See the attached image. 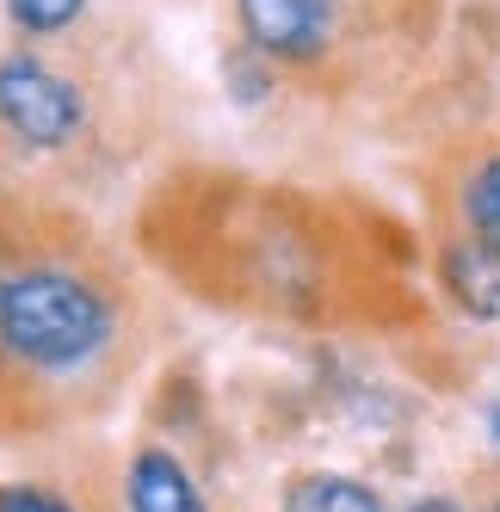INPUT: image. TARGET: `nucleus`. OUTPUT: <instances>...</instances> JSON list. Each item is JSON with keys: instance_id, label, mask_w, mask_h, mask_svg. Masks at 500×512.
Segmentation results:
<instances>
[{"instance_id": "f257e3e1", "label": "nucleus", "mask_w": 500, "mask_h": 512, "mask_svg": "<svg viewBox=\"0 0 500 512\" xmlns=\"http://www.w3.org/2000/svg\"><path fill=\"white\" fill-rule=\"evenodd\" d=\"M112 340V303L62 266L0 272V352L31 371H81Z\"/></svg>"}, {"instance_id": "f03ea898", "label": "nucleus", "mask_w": 500, "mask_h": 512, "mask_svg": "<svg viewBox=\"0 0 500 512\" xmlns=\"http://www.w3.org/2000/svg\"><path fill=\"white\" fill-rule=\"evenodd\" d=\"M81 118H87L81 87L68 75H56L50 62H38V56L0 62V124L13 136L38 142V149H62V142L81 130Z\"/></svg>"}, {"instance_id": "7ed1b4c3", "label": "nucleus", "mask_w": 500, "mask_h": 512, "mask_svg": "<svg viewBox=\"0 0 500 512\" xmlns=\"http://www.w3.org/2000/svg\"><path fill=\"white\" fill-rule=\"evenodd\" d=\"M235 7H241L247 44L260 56L309 62L334 38V0H235Z\"/></svg>"}, {"instance_id": "20e7f679", "label": "nucleus", "mask_w": 500, "mask_h": 512, "mask_svg": "<svg viewBox=\"0 0 500 512\" xmlns=\"http://www.w3.org/2000/svg\"><path fill=\"white\" fill-rule=\"evenodd\" d=\"M445 290L463 315L476 321H500V247L482 241H451L445 247Z\"/></svg>"}, {"instance_id": "39448f33", "label": "nucleus", "mask_w": 500, "mask_h": 512, "mask_svg": "<svg viewBox=\"0 0 500 512\" xmlns=\"http://www.w3.org/2000/svg\"><path fill=\"white\" fill-rule=\"evenodd\" d=\"M130 512H204V494L180 457L149 445L130 457Z\"/></svg>"}, {"instance_id": "423d86ee", "label": "nucleus", "mask_w": 500, "mask_h": 512, "mask_svg": "<svg viewBox=\"0 0 500 512\" xmlns=\"http://www.w3.org/2000/svg\"><path fill=\"white\" fill-rule=\"evenodd\" d=\"M284 512H383V500H377V488L352 482V475L315 469L284 488Z\"/></svg>"}, {"instance_id": "0eeeda50", "label": "nucleus", "mask_w": 500, "mask_h": 512, "mask_svg": "<svg viewBox=\"0 0 500 512\" xmlns=\"http://www.w3.org/2000/svg\"><path fill=\"white\" fill-rule=\"evenodd\" d=\"M463 223H470V241L500 247V155H488L463 179Z\"/></svg>"}, {"instance_id": "6e6552de", "label": "nucleus", "mask_w": 500, "mask_h": 512, "mask_svg": "<svg viewBox=\"0 0 500 512\" xmlns=\"http://www.w3.org/2000/svg\"><path fill=\"white\" fill-rule=\"evenodd\" d=\"M81 7L87 0H7V13H13V25L25 31V38H50V31L75 25Z\"/></svg>"}, {"instance_id": "1a4fd4ad", "label": "nucleus", "mask_w": 500, "mask_h": 512, "mask_svg": "<svg viewBox=\"0 0 500 512\" xmlns=\"http://www.w3.org/2000/svg\"><path fill=\"white\" fill-rule=\"evenodd\" d=\"M0 512H75L62 494L31 488V482H0Z\"/></svg>"}, {"instance_id": "9d476101", "label": "nucleus", "mask_w": 500, "mask_h": 512, "mask_svg": "<svg viewBox=\"0 0 500 512\" xmlns=\"http://www.w3.org/2000/svg\"><path fill=\"white\" fill-rule=\"evenodd\" d=\"M408 512H463V506H457V500H445V494H433V500H414Z\"/></svg>"}, {"instance_id": "9b49d317", "label": "nucleus", "mask_w": 500, "mask_h": 512, "mask_svg": "<svg viewBox=\"0 0 500 512\" xmlns=\"http://www.w3.org/2000/svg\"><path fill=\"white\" fill-rule=\"evenodd\" d=\"M488 432H494V445H500V401L488 408Z\"/></svg>"}]
</instances>
